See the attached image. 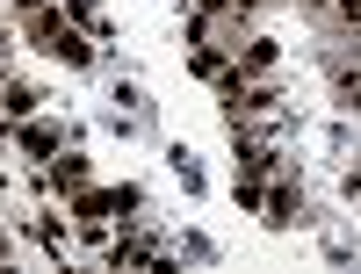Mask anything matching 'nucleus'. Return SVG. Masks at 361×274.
<instances>
[{
	"label": "nucleus",
	"instance_id": "39448f33",
	"mask_svg": "<svg viewBox=\"0 0 361 274\" xmlns=\"http://www.w3.org/2000/svg\"><path fill=\"white\" fill-rule=\"evenodd\" d=\"M195 73H202V80H224L231 66H224V51H195Z\"/></svg>",
	"mask_w": 361,
	"mask_h": 274
},
{
	"label": "nucleus",
	"instance_id": "0eeeda50",
	"mask_svg": "<svg viewBox=\"0 0 361 274\" xmlns=\"http://www.w3.org/2000/svg\"><path fill=\"white\" fill-rule=\"evenodd\" d=\"M340 108H354V116H361V80H347V87H340Z\"/></svg>",
	"mask_w": 361,
	"mask_h": 274
},
{
	"label": "nucleus",
	"instance_id": "423d86ee",
	"mask_svg": "<svg viewBox=\"0 0 361 274\" xmlns=\"http://www.w3.org/2000/svg\"><path fill=\"white\" fill-rule=\"evenodd\" d=\"M109 202H116V217H123V209H145V188H130V180H123V188H109Z\"/></svg>",
	"mask_w": 361,
	"mask_h": 274
},
{
	"label": "nucleus",
	"instance_id": "f257e3e1",
	"mask_svg": "<svg viewBox=\"0 0 361 274\" xmlns=\"http://www.w3.org/2000/svg\"><path fill=\"white\" fill-rule=\"evenodd\" d=\"M260 224H267V231H289V224H304V195H296L289 180L260 188Z\"/></svg>",
	"mask_w": 361,
	"mask_h": 274
},
{
	"label": "nucleus",
	"instance_id": "7ed1b4c3",
	"mask_svg": "<svg viewBox=\"0 0 361 274\" xmlns=\"http://www.w3.org/2000/svg\"><path fill=\"white\" fill-rule=\"evenodd\" d=\"M22 151H37V159H58V151H66V130L29 123V116H22Z\"/></svg>",
	"mask_w": 361,
	"mask_h": 274
},
{
	"label": "nucleus",
	"instance_id": "f03ea898",
	"mask_svg": "<svg viewBox=\"0 0 361 274\" xmlns=\"http://www.w3.org/2000/svg\"><path fill=\"white\" fill-rule=\"evenodd\" d=\"M44 188H58V195H80V188H87V159H80V151L51 159V166H44Z\"/></svg>",
	"mask_w": 361,
	"mask_h": 274
},
{
	"label": "nucleus",
	"instance_id": "6e6552de",
	"mask_svg": "<svg viewBox=\"0 0 361 274\" xmlns=\"http://www.w3.org/2000/svg\"><path fill=\"white\" fill-rule=\"evenodd\" d=\"M347 195H361V159H354V173H347Z\"/></svg>",
	"mask_w": 361,
	"mask_h": 274
},
{
	"label": "nucleus",
	"instance_id": "20e7f679",
	"mask_svg": "<svg viewBox=\"0 0 361 274\" xmlns=\"http://www.w3.org/2000/svg\"><path fill=\"white\" fill-rule=\"evenodd\" d=\"M0 101H8V116H37V87H22V80H8V87H0Z\"/></svg>",
	"mask_w": 361,
	"mask_h": 274
}]
</instances>
